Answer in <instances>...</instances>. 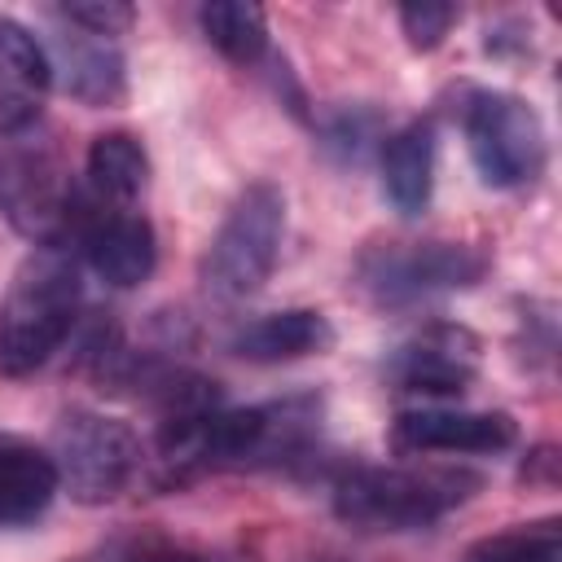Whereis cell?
Returning a JSON list of instances; mask_svg holds the SVG:
<instances>
[{"label": "cell", "mask_w": 562, "mask_h": 562, "mask_svg": "<svg viewBox=\"0 0 562 562\" xmlns=\"http://www.w3.org/2000/svg\"><path fill=\"white\" fill-rule=\"evenodd\" d=\"M79 307L83 281L70 241L35 246L0 299V373L26 378L48 364L53 351L70 338Z\"/></svg>", "instance_id": "1"}, {"label": "cell", "mask_w": 562, "mask_h": 562, "mask_svg": "<svg viewBox=\"0 0 562 562\" xmlns=\"http://www.w3.org/2000/svg\"><path fill=\"white\" fill-rule=\"evenodd\" d=\"M479 483L470 470L439 465H351L334 479V514L356 531H426Z\"/></svg>", "instance_id": "2"}, {"label": "cell", "mask_w": 562, "mask_h": 562, "mask_svg": "<svg viewBox=\"0 0 562 562\" xmlns=\"http://www.w3.org/2000/svg\"><path fill=\"white\" fill-rule=\"evenodd\" d=\"M281 237H285V193L268 180L246 184L202 255V290L220 303L259 294L277 268Z\"/></svg>", "instance_id": "3"}, {"label": "cell", "mask_w": 562, "mask_h": 562, "mask_svg": "<svg viewBox=\"0 0 562 562\" xmlns=\"http://www.w3.org/2000/svg\"><path fill=\"white\" fill-rule=\"evenodd\" d=\"M48 457L57 465L61 492H70L79 505L119 501L145 474V448L136 430L92 408H70L57 417Z\"/></svg>", "instance_id": "4"}, {"label": "cell", "mask_w": 562, "mask_h": 562, "mask_svg": "<svg viewBox=\"0 0 562 562\" xmlns=\"http://www.w3.org/2000/svg\"><path fill=\"white\" fill-rule=\"evenodd\" d=\"M321 395H281L246 408H220L206 439L211 470H272L299 461L321 439Z\"/></svg>", "instance_id": "5"}, {"label": "cell", "mask_w": 562, "mask_h": 562, "mask_svg": "<svg viewBox=\"0 0 562 562\" xmlns=\"http://www.w3.org/2000/svg\"><path fill=\"white\" fill-rule=\"evenodd\" d=\"M360 290L382 307H417L487 277V255L470 241H391L356 263Z\"/></svg>", "instance_id": "6"}, {"label": "cell", "mask_w": 562, "mask_h": 562, "mask_svg": "<svg viewBox=\"0 0 562 562\" xmlns=\"http://www.w3.org/2000/svg\"><path fill=\"white\" fill-rule=\"evenodd\" d=\"M465 149L492 189H522L544 171V123L531 101L514 92H474L461 114Z\"/></svg>", "instance_id": "7"}, {"label": "cell", "mask_w": 562, "mask_h": 562, "mask_svg": "<svg viewBox=\"0 0 562 562\" xmlns=\"http://www.w3.org/2000/svg\"><path fill=\"white\" fill-rule=\"evenodd\" d=\"M75 241H79L83 263L114 290H136L154 277L158 237L140 211L101 202L97 211H83L75 220Z\"/></svg>", "instance_id": "8"}, {"label": "cell", "mask_w": 562, "mask_h": 562, "mask_svg": "<svg viewBox=\"0 0 562 562\" xmlns=\"http://www.w3.org/2000/svg\"><path fill=\"white\" fill-rule=\"evenodd\" d=\"M386 378L404 395H430L452 400L465 395L479 378V338L461 325H426L404 347H395Z\"/></svg>", "instance_id": "9"}, {"label": "cell", "mask_w": 562, "mask_h": 562, "mask_svg": "<svg viewBox=\"0 0 562 562\" xmlns=\"http://www.w3.org/2000/svg\"><path fill=\"white\" fill-rule=\"evenodd\" d=\"M518 439V426L509 413H470V408H408L391 422V443L404 457L426 452H474L492 457L505 452Z\"/></svg>", "instance_id": "10"}, {"label": "cell", "mask_w": 562, "mask_h": 562, "mask_svg": "<svg viewBox=\"0 0 562 562\" xmlns=\"http://www.w3.org/2000/svg\"><path fill=\"white\" fill-rule=\"evenodd\" d=\"M48 88H53L48 48L22 22L0 13V136L22 140L26 132H35Z\"/></svg>", "instance_id": "11"}, {"label": "cell", "mask_w": 562, "mask_h": 562, "mask_svg": "<svg viewBox=\"0 0 562 562\" xmlns=\"http://www.w3.org/2000/svg\"><path fill=\"white\" fill-rule=\"evenodd\" d=\"M48 66H53V79L61 83V92L92 110L123 105V97H127V61L114 40H101V35H88V31L61 22L53 35Z\"/></svg>", "instance_id": "12"}, {"label": "cell", "mask_w": 562, "mask_h": 562, "mask_svg": "<svg viewBox=\"0 0 562 562\" xmlns=\"http://www.w3.org/2000/svg\"><path fill=\"white\" fill-rule=\"evenodd\" d=\"M334 325L325 312L316 307H285V312H268L250 325H241L233 334V356L250 360V364H285V360H307V356H325L334 347Z\"/></svg>", "instance_id": "13"}, {"label": "cell", "mask_w": 562, "mask_h": 562, "mask_svg": "<svg viewBox=\"0 0 562 562\" xmlns=\"http://www.w3.org/2000/svg\"><path fill=\"white\" fill-rule=\"evenodd\" d=\"M61 492L57 465L44 448L0 435V527L35 522Z\"/></svg>", "instance_id": "14"}, {"label": "cell", "mask_w": 562, "mask_h": 562, "mask_svg": "<svg viewBox=\"0 0 562 562\" xmlns=\"http://www.w3.org/2000/svg\"><path fill=\"white\" fill-rule=\"evenodd\" d=\"M382 193L400 215H422L435 193V127L408 123L382 140Z\"/></svg>", "instance_id": "15"}, {"label": "cell", "mask_w": 562, "mask_h": 562, "mask_svg": "<svg viewBox=\"0 0 562 562\" xmlns=\"http://www.w3.org/2000/svg\"><path fill=\"white\" fill-rule=\"evenodd\" d=\"M88 184L101 202L127 206L149 189V154L132 132H101L88 145Z\"/></svg>", "instance_id": "16"}, {"label": "cell", "mask_w": 562, "mask_h": 562, "mask_svg": "<svg viewBox=\"0 0 562 562\" xmlns=\"http://www.w3.org/2000/svg\"><path fill=\"white\" fill-rule=\"evenodd\" d=\"M202 35L237 66H255L268 53V18L250 0H215L198 9Z\"/></svg>", "instance_id": "17"}, {"label": "cell", "mask_w": 562, "mask_h": 562, "mask_svg": "<svg viewBox=\"0 0 562 562\" xmlns=\"http://www.w3.org/2000/svg\"><path fill=\"white\" fill-rule=\"evenodd\" d=\"M79 562H255V558L237 549H198L184 540H167L158 531H136V536H114L97 544Z\"/></svg>", "instance_id": "18"}, {"label": "cell", "mask_w": 562, "mask_h": 562, "mask_svg": "<svg viewBox=\"0 0 562 562\" xmlns=\"http://www.w3.org/2000/svg\"><path fill=\"white\" fill-rule=\"evenodd\" d=\"M465 562H562V527L558 518L518 522L496 536H483Z\"/></svg>", "instance_id": "19"}, {"label": "cell", "mask_w": 562, "mask_h": 562, "mask_svg": "<svg viewBox=\"0 0 562 562\" xmlns=\"http://www.w3.org/2000/svg\"><path fill=\"white\" fill-rule=\"evenodd\" d=\"M57 18L66 26H79L88 35H101V40H114L123 35L132 22H136V9L127 0H70L57 9Z\"/></svg>", "instance_id": "20"}, {"label": "cell", "mask_w": 562, "mask_h": 562, "mask_svg": "<svg viewBox=\"0 0 562 562\" xmlns=\"http://www.w3.org/2000/svg\"><path fill=\"white\" fill-rule=\"evenodd\" d=\"M452 22H457V9H452V4L422 0V4H404V9H400V26H404L408 44H413V48H422V53L439 48V44H443V35L452 31Z\"/></svg>", "instance_id": "21"}, {"label": "cell", "mask_w": 562, "mask_h": 562, "mask_svg": "<svg viewBox=\"0 0 562 562\" xmlns=\"http://www.w3.org/2000/svg\"><path fill=\"white\" fill-rule=\"evenodd\" d=\"M373 127H378L373 114H356V110H351V114H338V119L329 123V132H325V136H329L325 145H338L347 158H360V149L373 140Z\"/></svg>", "instance_id": "22"}, {"label": "cell", "mask_w": 562, "mask_h": 562, "mask_svg": "<svg viewBox=\"0 0 562 562\" xmlns=\"http://www.w3.org/2000/svg\"><path fill=\"white\" fill-rule=\"evenodd\" d=\"M312 562H347V558H312Z\"/></svg>", "instance_id": "23"}]
</instances>
